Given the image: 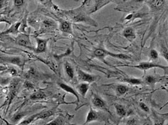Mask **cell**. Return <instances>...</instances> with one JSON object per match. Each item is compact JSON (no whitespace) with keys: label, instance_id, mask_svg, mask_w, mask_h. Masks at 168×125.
I'll return each instance as SVG.
<instances>
[{"label":"cell","instance_id":"13","mask_svg":"<svg viewBox=\"0 0 168 125\" xmlns=\"http://www.w3.org/2000/svg\"><path fill=\"white\" fill-rule=\"evenodd\" d=\"M18 81H13L10 84V93H9V98H10V104L11 103L12 99L14 98L16 96L17 90H18Z\"/></svg>","mask_w":168,"mask_h":125},{"label":"cell","instance_id":"26","mask_svg":"<svg viewBox=\"0 0 168 125\" xmlns=\"http://www.w3.org/2000/svg\"><path fill=\"white\" fill-rule=\"evenodd\" d=\"M20 24H21L20 22H18V23H17V24H13L9 29H7V30L5 31V32H3V34H8V33H13V34H14V33H17L18 31L19 28H20Z\"/></svg>","mask_w":168,"mask_h":125},{"label":"cell","instance_id":"12","mask_svg":"<svg viewBox=\"0 0 168 125\" xmlns=\"http://www.w3.org/2000/svg\"><path fill=\"white\" fill-rule=\"evenodd\" d=\"M58 85L60 86V87L61 89H63V90L65 91V92H68V93H71V94H73L74 96H75L76 98H77V101L78 102L79 101V94H78V93L76 92V91L74 90L73 88H72L71 86H70L69 85H68V84H65V83H63V82H59L58 83Z\"/></svg>","mask_w":168,"mask_h":125},{"label":"cell","instance_id":"4","mask_svg":"<svg viewBox=\"0 0 168 125\" xmlns=\"http://www.w3.org/2000/svg\"><path fill=\"white\" fill-rule=\"evenodd\" d=\"M106 118L107 117L104 113L98 112L96 110L93 109L92 107H90L88 114H87L85 124H88V123L92 122H103L106 119Z\"/></svg>","mask_w":168,"mask_h":125},{"label":"cell","instance_id":"9","mask_svg":"<svg viewBox=\"0 0 168 125\" xmlns=\"http://www.w3.org/2000/svg\"><path fill=\"white\" fill-rule=\"evenodd\" d=\"M16 39V43L19 44L20 46H25V47L28 48H30L32 46V44L29 36L25 35H20L18 36Z\"/></svg>","mask_w":168,"mask_h":125},{"label":"cell","instance_id":"1","mask_svg":"<svg viewBox=\"0 0 168 125\" xmlns=\"http://www.w3.org/2000/svg\"><path fill=\"white\" fill-rule=\"evenodd\" d=\"M81 8L82 7L80 8H78V9L76 10L66 12V13L68 14L69 16H71L72 20H73L75 22H84L86 23V24L93 25V26H96L95 21L89 17L85 13L84 11L81 10Z\"/></svg>","mask_w":168,"mask_h":125},{"label":"cell","instance_id":"22","mask_svg":"<svg viewBox=\"0 0 168 125\" xmlns=\"http://www.w3.org/2000/svg\"><path fill=\"white\" fill-rule=\"evenodd\" d=\"M47 95L45 93L42 91H37L33 93L29 97V99L32 100H38V99H42L46 98Z\"/></svg>","mask_w":168,"mask_h":125},{"label":"cell","instance_id":"31","mask_svg":"<svg viewBox=\"0 0 168 125\" xmlns=\"http://www.w3.org/2000/svg\"><path fill=\"white\" fill-rule=\"evenodd\" d=\"M139 107L141 108V109L142 110H143L144 112H147V113H149V112H150V108H149V107L147 105H146L145 103H144V102H139Z\"/></svg>","mask_w":168,"mask_h":125},{"label":"cell","instance_id":"16","mask_svg":"<svg viewBox=\"0 0 168 125\" xmlns=\"http://www.w3.org/2000/svg\"><path fill=\"white\" fill-rule=\"evenodd\" d=\"M3 61L12 63V64H14L18 65V66H19V67H22L23 65L22 60L21 59L20 57H5V58L3 59Z\"/></svg>","mask_w":168,"mask_h":125},{"label":"cell","instance_id":"6","mask_svg":"<svg viewBox=\"0 0 168 125\" xmlns=\"http://www.w3.org/2000/svg\"><path fill=\"white\" fill-rule=\"evenodd\" d=\"M92 105L93 107L97 108V109H101V110H105V111H108L107 107H106V101L104 100L103 99L101 98L99 96L96 94H93L92 99Z\"/></svg>","mask_w":168,"mask_h":125},{"label":"cell","instance_id":"23","mask_svg":"<svg viewBox=\"0 0 168 125\" xmlns=\"http://www.w3.org/2000/svg\"><path fill=\"white\" fill-rule=\"evenodd\" d=\"M64 67L65 73H66L68 77L71 79H73L74 78V70L71 64H69L68 62H65Z\"/></svg>","mask_w":168,"mask_h":125},{"label":"cell","instance_id":"36","mask_svg":"<svg viewBox=\"0 0 168 125\" xmlns=\"http://www.w3.org/2000/svg\"><path fill=\"white\" fill-rule=\"evenodd\" d=\"M165 125H168V122L166 123V124H165Z\"/></svg>","mask_w":168,"mask_h":125},{"label":"cell","instance_id":"20","mask_svg":"<svg viewBox=\"0 0 168 125\" xmlns=\"http://www.w3.org/2000/svg\"><path fill=\"white\" fill-rule=\"evenodd\" d=\"M55 113V109H50V110H46V111H43L40 112L37 114V116L36 118V120L39 119H45L50 117V116H53V114Z\"/></svg>","mask_w":168,"mask_h":125},{"label":"cell","instance_id":"21","mask_svg":"<svg viewBox=\"0 0 168 125\" xmlns=\"http://www.w3.org/2000/svg\"><path fill=\"white\" fill-rule=\"evenodd\" d=\"M115 90L118 96H124L127 92H128L129 87L124 84H118Z\"/></svg>","mask_w":168,"mask_h":125},{"label":"cell","instance_id":"10","mask_svg":"<svg viewBox=\"0 0 168 125\" xmlns=\"http://www.w3.org/2000/svg\"><path fill=\"white\" fill-rule=\"evenodd\" d=\"M112 2V1H107V0H101V1H93V3L94 5H93V7L91 8L90 10H89V14L94 13L98 10L101 9L102 7H104V6L107 5L108 4Z\"/></svg>","mask_w":168,"mask_h":125},{"label":"cell","instance_id":"25","mask_svg":"<svg viewBox=\"0 0 168 125\" xmlns=\"http://www.w3.org/2000/svg\"><path fill=\"white\" fill-rule=\"evenodd\" d=\"M157 82V78L152 75L146 76L145 78H144V79L143 80L144 83H145L146 84H147V85H150V86L151 85L154 86V84H156Z\"/></svg>","mask_w":168,"mask_h":125},{"label":"cell","instance_id":"28","mask_svg":"<svg viewBox=\"0 0 168 125\" xmlns=\"http://www.w3.org/2000/svg\"><path fill=\"white\" fill-rule=\"evenodd\" d=\"M160 53L163 58L168 62V48L164 45V44H162L161 45Z\"/></svg>","mask_w":168,"mask_h":125},{"label":"cell","instance_id":"8","mask_svg":"<svg viewBox=\"0 0 168 125\" xmlns=\"http://www.w3.org/2000/svg\"><path fill=\"white\" fill-rule=\"evenodd\" d=\"M168 116V113L160 114L157 112L152 111V117L154 125H165L166 119Z\"/></svg>","mask_w":168,"mask_h":125},{"label":"cell","instance_id":"15","mask_svg":"<svg viewBox=\"0 0 168 125\" xmlns=\"http://www.w3.org/2000/svg\"><path fill=\"white\" fill-rule=\"evenodd\" d=\"M115 109L116 114L120 117H124L127 115V109L124 105L120 104H115Z\"/></svg>","mask_w":168,"mask_h":125},{"label":"cell","instance_id":"33","mask_svg":"<svg viewBox=\"0 0 168 125\" xmlns=\"http://www.w3.org/2000/svg\"><path fill=\"white\" fill-rule=\"evenodd\" d=\"M22 116H23V114H17L13 116V118H12V121H13L14 122H17V121L20 120V119L22 117Z\"/></svg>","mask_w":168,"mask_h":125},{"label":"cell","instance_id":"5","mask_svg":"<svg viewBox=\"0 0 168 125\" xmlns=\"http://www.w3.org/2000/svg\"><path fill=\"white\" fill-rule=\"evenodd\" d=\"M77 75L78 80L80 82H84V83H92V82H95L96 80V76L85 72L81 70V69H78Z\"/></svg>","mask_w":168,"mask_h":125},{"label":"cell","instance_id":"11","mask_svg":"<svg viewBox=\"0 0 168 125\" xmlns=\"http://www.w3.org/2000/svg\"><path fill=\"white\" fill-rule=\"evenodd\" d=\"M123 36L129 41H134L136 39V33L135 29L131 28V27H127L123 31Z\"/></svg>","mask_w":168,"mask_h":125},{"label":"cell","instance_id":"35","mask_svg":"<svg viewBox=\"0 0 168 125\" xmlns=\"http://www.w3.org/2000/svg\"><path fill=\"white\" fill-rule=\"evenodd\" d=\"M14 5L18 6V7H20V6H22L23 5V3H24V1H22V0H15V1H14Z\"/></svg>","mask_w":168,"mask_h":125},{"label":"cell","instance_id":"18","mask_svg":"<svg viewBox=\"0 0 168 125\" xmlns=\"http://www.w3.org/2000/svg\"><path fill=\"white\" fill-rule=\"evenodd\" d=\"M77 90L78 92L83 97H85L89 90V84L88 83L82 82L81 84H80L79 85L77 86Z\"/></svg>","mask_w":168,"mask_h":125},{"label":"cell","instance_id":"7","mask_svg":"<svg viewBox=\"0 0 168 125\" xmlns=\"http://www.w3.org/2000/svg\"><path fill=\"white\" fill-rule=\"evenodd\" d=\"M167 2L166 1L163 0H154V1H146L145 3L147 4L149 7H150V9L152 11L157 12L159 9H162L165 6V4Z\"/></svg>","mask_w":168,"mask_h":125},{"label":"cell","instance_id":"2","mask_svg":"<svg viewBox=\"0 0 168 125\" xmlns=\"http://www.w3.org/2000/svg\"><path fill=\"white\" fill-rule=\"evenodd\" d=\"M119 67H132V68H137L139 69L140 70L143 71H147L150 69L152 68H158V69H162L164 71H165V73L168 72V67L166 66H162V65L158 64L157 63H155L154 61H142V62L139 63V64L137 65H134V66H131V65H120Z\"/></svg>","mask_w":168,"mask_h":125},{"label":"cell","instance_id":"32","mask_svg":"<svg viewBox=\"0 0 168 125\" xmlns=\"http://www.w3.org/2000/svg\"><path fill=\"white\" fill-rule=\"evenodd\" d=\"M127 125H139V122L136 119H129L127 121Z\"/></svg>","mask_w":168,"mask_h":125},{"label":"cell","instance_id":"14","mask_svg":"<svg viewBox=\"0 0 168 125\" xmlns=\"http://www.w3.org/2000/svg\"><path fill=\"white\" fill-rule=\"evenodd\" d=\"M48 39H37V49H36V52L37 53H42L45 52L47 43H48Z\"/></svg>","mask_w":168,"mask_h":125},{"label":"cell","instance_id":"30","mask_svg":"<svg viewBox=\"0 0 168 125\" xmlns=\"http://www.w3.org/2000/svg\"><path fill=\"white\" fill-rule=\"evenodd\" d=\"M27 77H34V78H36L38 76L37 75V72H36V70L34 68H31L27 72Z\"/></svg>","mask_w":168,"mask_h":125},{"label":"cell","instance_id":"19","mask_svg":"<svg viewBox=\"0 0 168 125\" xmlns=\"http://www.w3.org/2000/svg\"><path fill=\"white\" fill-rule=\"evenodd\" d=\"M122 81L127 82V83L134 84V85H139V84H143V80L141 79H137V78H134V77H123Z\"/></svg>","mask_w":168,"mask_h":125},{"label":"cell","instance_id":"3","mask_svg":"<svg viewBox=\"0 0 168 125\" xmlns=\"http://www.w3.org/2000/svg\"><path fill=\"white\" fill-rule=\"evenodd\" d=\"M93 56L94 57H96V58L101 59H103L104 57L110 56L111 57H114V58H117L120 59H124V60H131V57L128 56V55L124 54H114V53L109 52L108 51H106L104 49L101 48H98L96 50H95L94 52H93Z\"/></svg>","mask_w":168,"mask_h":125},{"label":"cell","instance_id":"29","mask_svg":"<svg viewBox=\"0 0 168 125\" xmlns=\"http://www.w3.org/2000/svg\"><path fill=\"white\" fill-rule=\"evenodd\" d=\"M149 57H150V59L152 61L157 60V59L159 58V54L158 52H157V50H152L150 51V54H149Z\"/></svg>","mask_w":168,"mask_h":125},{"label":"cell","instance_id":"24","mask_svg":"<svg viewBox=\"0 0 168 125\" xmlns=\"http://www.w3.org/2000/svg\"><path fill=\"white\" fill-rule=\"evenodd\" d=\"M65 123V117L60 115L58 117L55 118L54 120H53L52 122L48 123L45 125H63Z\"/></svg>","mask_w":168,"mask_h":125},{"label":"cell","instance_id":"34","mask_svg":"<svg viewBox=\"0 0 168 125\" xmlns=\"http://www.w3.org/2000/svg\"><path fill=\"white\" fill-rule=\"evenodd\" d=\"M24 85H25V87L27 88V89H33L34 88L33 84H32L31 82H26L24 84Z\"/></svg>","mask_w":168,"mask_h":125},{"label":"cell","instance_id":"17","mask_svg":"<svg viewBox=\"0 0 168 125\" xmlns=\"http://www.w3.org/2000/svg\"><path fill=\"white\" fill-rule=\"evenodd\" d=\"M60 29L64 33H67V34L73 33V31H72L71 24L68 22H66V21H63V22H61Z\"/></svg>","mask_w":168,"mask_h":125},{"label":"cell","instance_id":"27","mask_svg":"<svg viewBox=\"0 0 168 125\" xmlns=\"http://www.w3.org/2000/svg\"><path fill=\"white\" fill-rule=\"evenodd\" d=\"M37 116V114H34L33 116H30L29 117H28L26 119H25L23 122H22L19 125H28L29 124H31L32 122H34V121H36V118Z\"/></svg>","mask_w":168,"mask_h":125}]
</instances>
